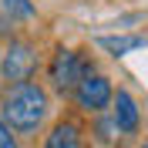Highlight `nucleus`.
<instances>
[{"instance_id":"f257e3e1","label":"nucleus","mask_w":148,"mask_h":148,"mask_svg":"<svg viewBox=\"0 0 148 148\" xmlns=\"http://www.w3.org/2000/svg\"><path fill=\"white\" fill-rule=\"evenodd\" d=\"M51 114V94L40 81H20L7 84V91L0 98V118L10 125L14 135H37L44 128Z\"/></svg>"},{"instance_id":"f03ea898","label":"nucleus","mask_w":148,"mask_h":148,"mask_svg":"<svg viewBox=\"0 0 148 148\" xmlns=\"http://www.w3.org/2000/svg\"><path fill=\"white\" fill-rule=\"evenodd\" d=\"M91 71H94V61L84 51H74V47H57L54 57L47 61V81L57 94H71L77 88V81Z\"/></svg>"},{"instance_id":"7ed1b4c3","label":"nucleus","mask_w":148,"mask_h":148,"mask_svg":"<svg viewBox=\"0 0 148 148\" xmlns=\"http://www.w3.org/2000/svg\"><path fill=\"white\" fill-rule=\"evenodd\" d=\"M40 64V54L37 47L24 37H14L7 47H0V77L7 84H20V81H30Z\"/></svg>"},{"instance_id":"20e7f679","label":"nucleus","mask_w":148,"mask_h":148,"mask_svg":"<svg viewBox=\"0 0 148 148\" xmlns=\"http://www.w3.org/2000/svg\"><path fill=\"white\" fill-rule=\"evenodd\" d=\"M111 94H114V84H111L108 74L101 71H91V74H84L81 81H77V88L71 91L74 104L84 111V114H104L111 104Z\"/></svg>"},{"instance_id":"39448f33","label":"nucleus","mask_w":148,"mask_h":148,"mask_svg":"<svg viewBox=\"0 0 148 148\" xmlns=\"http://www.w3.org/2000/svg\"><path fill=\"white\" fill-rule=\"evenodd\" d=\"M111 121L118 125L121 135H138L141 128V108L138 101H135V94L128 91V88H118V91L111 94Z\"/></svg>"},{"instance_id":"423d86ee","label":"nucleus","mask_w":148,"mask_h":148,"mask_svg":"<svg viewBox=\"0 0 148 148\" xmlns=\"http://www.w3.org/2000/svg\"><path fill=\"white\" fill-rule=\"evenodd\" d=\"M44 148H91V141H88V131L74 118H61L51 125V131L44 138Z\"/></svg>"},{"instance_id":"0eeeda50","label":"nucleus","mask_w":148,"mask_h":148,"mask_svg":"<svg viewBox=\"0 0 148 148\" xmlns=\"http://www.w3.org/2000/svg\"><path fill=\"white\" fill-rule=\"evenodd\" d=\"M94 44L101 47V51H108V54H114V57H125L131 51H141L148 40L141 34H114V37H98Z\"/></svg>"},{"instance_id":"6e6552de","label":"nucleus","mask_w":148,"mask_h":148,"mask_svg":"<svg viewBox=\"0 0 148 148\" xmlns=\"http://www.w3.org/2000/svg\"><path fill=\"white\" fill-rule=\"evenodd\" d=\"M0 7H3V14L10 17V24H14V20H34L37 17V7L30 0H0Z\"/></svg>"},{"instance_id":"1a4fd4ad","label":"nucleus","mask_w":148,"mask_h":148,"mask_svg":"<svg viewBox=\"0 0 148 148\" xmlns=\"http://www.w3.org/2000/svg\"><path fill=\"white\" fill-rule=\"evenodd\" d=\"M94 135L101 141H108V145H114V141L121 138V131H118V125L111 121V114L104 118V114H98V125H94Z\"/></svg>"},{"instance_id":"9d476101","label":"nucleus","mask_w":148,"mask_h":148,"mask_svg":"<svg viewBox=\"0 0 148 148\" xmlns=\"http://www.w3.org/2000/svg\"><path fill=\"white\" fill-rule=\"evenodd\" d=\"M0 148H20V141H17V135L10 131V125L3 118H0Z\"/></svg>"},{"instance_id":"9b49d317","label":"nucleus","mask_w":148,"mask_h":148,"mask_svg":"<svg viewBox=\"0 0 148 148\" xmlns=\"http://www.w3.org/2000/svg\"><path fill=\"white\" fill-rule=\"evenodd\" d=\"M141 148H148V141H145V145H141Z\"/></svg>"}]
</instances>
